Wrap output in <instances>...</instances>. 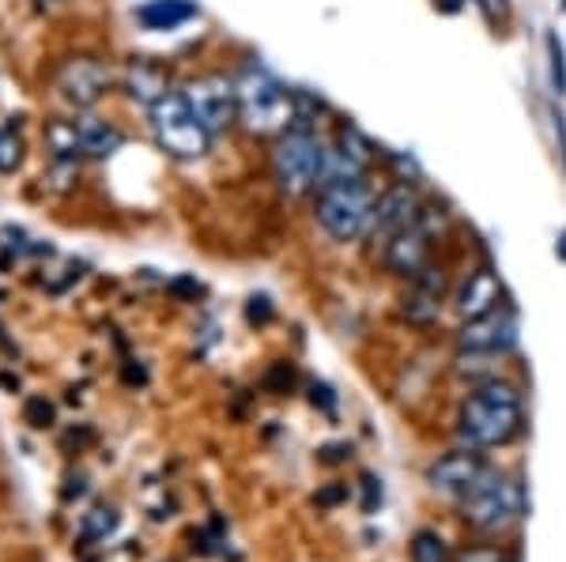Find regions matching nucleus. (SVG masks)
<instances>
[{
    "instance_id": "1",
    "label": "nucleus",
    "mask_w": 566,
    "mask_h": 562,
    "mask_svg": "<svg viewBox=\"0 0 566 562\" xmlns=\"http://www.w3.org/2000/svg\"><path fill=\"white\" fill-rule=\"evenodd\" d=\"M458 431L472 449L506 446L522 431V393L506 382L480 385L461 407Z\"/></svg>"
},
{
    "instance_id": "2",
    "label": "nucleus",
    "mask_w": 566,
    "mask_h": 562,
    "mask_svg": "<svg viewBox=\"0 0 566 562\" xmlns=\"http://www.w3.org/2000/svg\"><path fill=\"white\" fill-rule=\"evenodd\" d=\"M374 212H378V201L363 178H333L317 185L314 215L328 238L355 242L367 226H374Z\"/></svg>"
},
{
    "instance_id": "3",
    "label": "nucleus",
    "mask_w": 566,
    "mask_h": 562,
    "mask_svg": "<svg viewBox=\"0 0 566 562\" xmlns=\"http://www.w3.org/2000/svg\"><path fill=\"white\" fill-rule=\"evenodd\" d=\"M234 91H239V117L250 132L272 136L291 129V117H295L291 95L272 72H264L261 65H245L242 76L234 79Z\"/></svg>"
},
{
    "instance_id": "4",
    "label": "nucleus",
    "mask_w": 566,
    "mask_h": 562,
    "mask_svg": "<svg viewBox=\"0 0 566 562\" xmlns=\"http://www.w3.org/2000/svg\"><path fill=\"white\" fill-rule=\"evenodd\" d=\"M325 159L328 151L322 148L310 129H287L280 136L276 151H272V170H276V181L287 197H298V193H310V189L322 185L325 178Z\"/></svg>"
},
{
    "instance_id": "5",
    "label": "nucleus",
    "mask_w": 566,
    "mask_h": 562,
    "mask_svg": "<svg viewBox=\"0 0 566 562\" xmlns=\"http://www.w3.org/2000/svg\"><path fill=\"white\" fill-rule=\"evenodd\" d=\"M525 510V495L522 487L510 476L491 473L483 468V476L472 484V491L464 495V521L480 532H502L510 529Z\"/></svg>"
},
{
    "instance_id": "6",
    "label": "nucleus",
    "mask_w": 566,
    "mask_h": 562,
    "mask_svg": "<svg viewBox=\"0 0 566 562\" xmlns=\"http://www.w3.org/2000/svg\"><path fill=\"white\" fill-rule=\"evenodd\" d=\"M151 110V132L159 140V148L175 159H200L212 144V132L200 125V117L189 110L186 95H163L159 103L148 106Z\"/></svg>"
},
{
    "instance_id": "7",
    "label": "nucleus",
    "mask_w": 566,
    "mask_h": 562,
    "mask_svg": "<svg viewBox=\"0 0 566 562\" xmlns=\"http://www.w3.org/2000/svg\"><path fill=\"white\" fill-rule=\"evenodd\" d=\"M186 103L189 110L200 117V125H205L208 132H223L227 125L239 117V91H234L231 79L223 76H197L186 84Z\"/></svg>"
},
{
    "instance_id": "8",
    "label": "nucleus",
    "mask_w": 566,
    "mask_h": 562,
    "mask_svg": "<svg viewBox=\"0 0 566 562\" xmlns=\"http://www.w3.org/2000/svg\"><path fill=\"white\" fill-rule=\"evenodd\" d=\"M109 91V68L98 57H72L57 68V95L76 110L95 106Z\"/></svg>"
},
{
    "instance_id": "9",
    "label": "nucleus",
    "mask_w": 566,
    "mask_h": 562,
    "mask_svg": "<svg viewBox=\"0 0 566 562\" xmlns=\"http://www.w3.org/2000/svg\"><path fill=\"white\" fill-rule=\"evenodd\" d=\"M517 340V321L510 310H488L480 317H472L461 329V348L464 351H488V356H499V351L514 348Z\"/></svg>"
},
{
    "instance_id": "10",
    "label": "nucleus",
    "mask_w": 566,
    "mask_h": 562,
    "mask_svg": "<svg viewBox=\"0 0 566 562\" xmlns=\"http://www.w3.org/2000/svg\"><path fill=\"white\" fill-rule=\"evenodd\" d=\"M483 460H480V453H472L469 449H458V453H446L442 460L431 468V487L434 491H442V495H458L464 498L472 491V484L483 476Z\"/></svg>"
},
{
    "instance_id": "11",
    "label": "nucleus",
    "mask_w": 566,
    "mask_h": 562,
    "mask_svg": "<svg viewBox=\"0 0 566 562\" xmlns=\"http://www.w3.org/2000/svg\"><path fill=\"white\" fill-rule=\"evenodd\" d=\"M419 201L416 193H408L405 185L392 189V193H386L378 201V212H374V234H381V238H392V234L408 231V226L419 223Z\"/></svg>"
},
{
    "instance_id": "12",
    "label": "nucleus",
    "mask_w": 566,
    "mask_h": 562,
    "mask_svg": "<svg viewBox=\"0 0 566 562\" xmlns=\"http://www.w3.org/2000/svg\"><path fill=\"white\" fill-rule=\"evenodd\" d=\"M386 265L405 276H419L427 268V234L423 226H408V231L386 238Z\"/></svg>"
},
{
    "instance_id": "13",
    "label": "nucleus",
    "mask_w": 566,
    "mask_h": 562,
    "mask_svg": "<svg viewBox=\"0 0 566 562\" xmlns=\"http://www.w3.org/2000/svg\"><path fill=\"white\" fill-rule=\"evenodd\" d=\"M197 15L193 0H144L136 8V20H140L148 31H175V26L189 23Z\"/></svg>"
},
{
    "instance_id": "14",
    "label": "nucleus",
    "mask_w": 566,
    "mask_h": 562,
    "mask_svg": "<svg viewBox=\"0 0 566 562\" xmlns=\"http://www.w3.org/2000/svg\"><path fill=\"white\" fill-rule=\"evenodd\" d=\"M495 303H499V279L491 276L488 268L472 272L469 284H464V291H461V298H458V310L464 317H480V314L495 310Z\"/></svg>"
},
{
    "instance_id": "15",
    "label": "nucleus",
    "mask_w": 566,
    "mask_h": 562,
    "mask_svg": "<svg viewBox=\"0 0 566 562\" xmlns=\"http://www.w3.org/2000/svg\"><path fill=\"white\" fill-rule=\"evenodd\" d=\"M76 132H80V144H84L87 156H114L117 148H122V129H114L109 121H103V117H80L76 121Z\"/></svg>"
},
{
    "instance_id": "16",
    "label": "nucleus",
    "mask_w": 566,
    "mask_h": 562,
    "mask_svg": "<svg viewBox=\"0 0 566 562\" xmlns=\"http://www.w3.org/2000/svg\"><path fill=\"white\" fill-rule=\"evenodd\" d=\"M129 95L140 98V103L155 106L163 95H170L167 91V72H163L155 61H136L129 68Z\"/></svg>"
},
{
    "instance_id": "17",
    "label": "nucleus",
    "mask_w": 566,
    "mask_h": 562,
    "mask_svg": "<svg viewBox=\"0 0 566 562\" xmlns=\"http://www.w3.org/2000/svg\"><path fill=\"white\" fill-rule=\"evenodd\" d=\"M412 562H450V548L438 532H416L412 540Z\"/></svg>"
},
{
    "instance_id": "18",
    "label": "nucleus",
    "mask_w": 566,
    "mask_h": 562,
    "mask_svg": "<svg viewBox=\"0 0 566 562\" xmlns=\"http://www.w3.org/2000/svg\"><path fill=\"white\" fill-rule=\"evenodd\" d=\"M23 162V140L15 132V121H4L0 125V170H15Z\"/></svg>"
},
{
    "instance_id": "19",
    "label": "nucleus",
    "mask_w": 566,
    "mask_h": 562,
    "mask_svg": "<svg viewBox=\"0 0 566 562\" xmlns=\"http://www.w3.org/2000/svg\"><path fill=\"white\" fill-rule=\"evenodd\" d=\"M117 529V513L114 510H91L84 518V540H106Z\"/></svg>"
},
{
    "instance_id": "20",
    "label": "nucleus",
    "mask_w": 566,
    "mask_h": 562,
    "mask_svg": "<svg viewBox=\"0 0 566 562\" xmlns=\"http://www.w3.org/2000/svg\"><path fill=\"white\" fill-rule=\"evenodd\" d=\"M547 50H552V68H555V87L559 91H566V65H563V45H559V39H547Z\"/></svg>"
},
{
    "instance_id": "21",
    "label": "nucleus",
    "mask_w": 566,
    "mask_h": 562,
    "mask_svg": "<svg viewBox=\"0 0 566 562\" xmlns=\"http://www.w3.org/2000/svg\"><path fill=\"white\" fill-rule=\"evenodd\" d=\"M458 562H514V559L499 548H476V551H464Z\"/></svg>"
},
{
    "instance_id": "22",
    "label": "nucleus",
    "mask_w": 566,
    "mask_h": 562,
    "mask_svg": "<svg viewBox=\"0 0 566 562\" xmlns=\"http://www.w3.org/2000/svg\"><path fill=\"white\" fill-rule=\"evenodd\" d=\"M27 420H31L34 427H45V423L53 420V407L45 404V401H39V396H34V401H27Z\"/></svg>"
},
{
    "instance_id": "23",
    "label": "nucleus",
    "mask_w": 566,
    "mask_h": 562,
    "mask_svg": "<svg viewBox=\"0 0 566 562\" xmlns=\"http://www.w3.org/2000/svg\"><path fill=\"white\" fill-rule=\"evenodd\" d=\"M245 317H250V321H258V325H264L272 317V303L269 298H250V306H245Z\"/></svg>"
},
{
    "instance_id": "24",
    "label": "nucleus",
    "mask_w": 566,
    "mask_h": 562,
    "mask_svg": "<svg viewBox=\"0 0 566 562\" xmlns=\"http://www.w3.org/2000/svg\"><path fill=\"white\" fill-rule=\"evenodd\" d=\"M344 449H348V446H328L322 460H328V465H333V460H344Z\"/></svg>"
}]
</instances>
